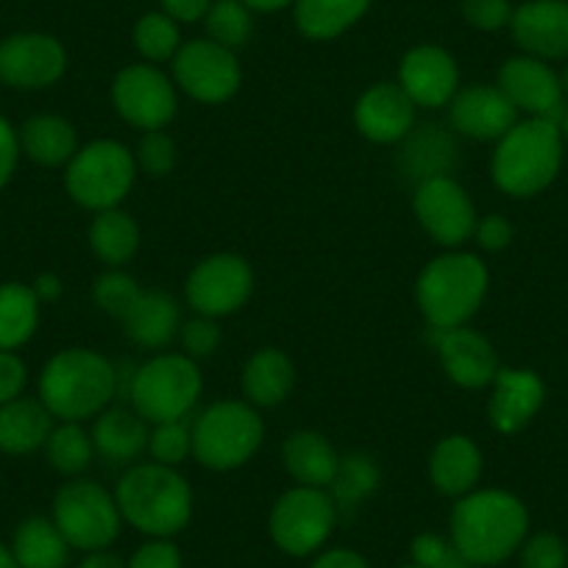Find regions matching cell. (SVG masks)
Segmentation results:
<instances>
[{"instance_id":"816d5d0a","label":"cell","mask_w":568,"mask_h":568,"mask_svg":"<svg viewBox=\"0 0 568 568\" xmlns=\"http://www.w3.org/2000/svg\"><path fill=\"white\" fill-rule=\"evenodd\" d=\"M160 3H162V12L182 26V23H199V20H204L215 0H160Z\"/></svg>"},{"instance_id":"74e56055","label":"cell","mask_w":568,"mask_h":568,"mask_svg":"<svg viewBox=\"0 0 568 568\" xmlns=\"http://www.w3.org/2000/svg\"><path fill=\"white\" fill-rule=\"evenodd\" d=\"M204 26L212 42L237 53L240 48L248 45L254 34V12L243 0H215L206 12Z\"/></svg>"},{"instance_id":"60d3db41","label":"cell","mask_w":568,"mask_h":568,"mask_svg":"<svg viewBox=\"0 0 568 568\" xmlns=\"http://www.w3.org/2000/svg\"><path fill=\"white\" fill-rule=\"evenodd\" d=\"M409 560L420 568H477L449 535L420 532L409 544Z\"/></svg>"},{"instance_id":"f1b7e54d","label":"cell","mask_w":568,"mask_h":568,"mask_svg":"<svg viewBox=\"0 0 568 568\" xmlns=\"http://www.w3.org/2000/svg\"><path fill=\"white\" fill-rule=\"evenodd\" d=\"M18 136L23 156L42 168H64L81 149L75 125L62 114H34L20 125Z\"/></svg>"},{"instance_id":"ee69618b","label":"cell","mask_w":568,"mask_h":568,"mask_svg":"<svg viewBox=\"0 0 568 568\" xmlns=\"http://www.w3.org/2000/svg\"><path fill=\"white\" fill-rule=\"evenodd\" d=\"M179 341H182L184 354L199 363V359L210 357V354L217 352L223 335H221V326H217L215 318L195 315V318L184 321L182 324V329H179Z\"/></svg>"},{"instance_id":"44dd1931","label":"cell","mask_w":568,"mask_h":568,"mask_svg":"<svg viewBox=\"0 0 568 568\" xmlns=\"http://www.w3.org/2000/svg\"><path fill=\"white\" fill-rule=\"evenodd\" d=\"M438 335V357L444 365L446 376L455 382L457 387L466 390H483V387L494 385L496 374H499V354H496L494 343L479 332L468 329V326H457V329L435 332Z\"/></svg>"},{"instance_id":"e575fe53","label":"cell","mask_w":568,"mask_h":568,"mask_svg":"<svg viewBox=\"0 0 568 568\" xmlns=\"http://www.w3.org/2000/svg\"><path fill=\"white\" fill-rule=\"evenodd\" d=\"M42 452H45L53 471L62 474V477H79L90 468L92 457H95V444H92V435L87 433L84 424L59 420L48 435Z\"/></svg>"},{"instance_id":"d590c367","label":"cell","mask_w":568,"mask_h":568,"mask_svg":"<svg viewBox=\"0 0 568 568\" xmlns=\"http://www.w3.org/2000/svg\"><path fill=\"white\" fill-rule=\"evenodd\" d=\"M376 488H379V468H376V463L368 455H363V452H354V455L341 457V468H337L335 479H332V485L326 490H329L337 513L348 516Z\"/></svg>"},{"instance_id":"1f68e13d","label":"cell","mask_w":568,"mask_h":568,"mask_svg":"<svg viewBox=\"0 0 568 568\" xmlns=\"http://www.w3.org/2000/svg\"><path fill=\"white\" fill-rule=\"evenodd\" d=\"M374 0H296L293 20L298 34L313 42H329L346 34L368 14Z\"/></svg>"},{"instance_id":"2e32d148","label":"cell","mask_w":568,"mask_h":568,"mask_svg":"<svg viewBox=\"0 0 568 568\" xmlns=\"http://www.w3.org/2000/svg\"><path fill=\"white\" fill-rule=\"evenodd\" d=\"M496 87L505 92L507 101L518 112L529 114V118H544L557 123L566 112V103H562L566 92H562L560 75L544 59L527 57V53L510 57L499 68Z\"/></svg>"},{"instance_id":"d4e9b609","label":"cell","mask_w":568,"mask_h":568,"mask_svg":"<svg viewBox=\"0 0 568 568\" xmlns=\"http://www.w3.org/2000/svg\"><path fill=\"white\" fill-rule=\"evenodd\" d=\"M95 455L112 466H129L142 452H149L151 424L134 407H106L92 424Z\"/></svg>"},{"instance_id":"11a10c76","label":"cell","mask_w":568,"mask_h":568,"mask_svg":"<svg viewBox=\"0 0 568 568\" xmlns=\"http://www.w3.org/2000/svg\"><path fill=\"white\" fill-rule=\"evenodd\" d=\"M243 3L251 9V12L273 14V12H282V9L293 7L296 0H243Z\"/></svg>"},{"instance_id":"7bdbcfd3","label":"cell","mask_w":568,"mask_h":568,"mask_svg":"<svg viewBox=\"0 0 568 568\" xmlns=\"http://www.w3.org/2000/svg\"><path fill=\"white\" fill-rule=\"evenodd\" d=\"M518 555V568H568V546L557 532L527 535Z\"/></svg>"},{"instance_id":"f35d334b","label":"cell","mask_w":568,"mask_h":568,"mask_svg":"<svg viewBox=\"0 0 568 568\" xmlns=\"http://www.w3.org/2000/svg\"><path fill=\"white\" fill-rule=\"evenodd\" d=\"M140 293L142 287L136 284V278L129 276L125 271H120V267H109V271L101 273V276L95 278V284H92L95 307L118 321H123L125 315H129V310L134 307Z\"/></svg>"},{"instance_id":"7a4b0ae2","label":"cell","mask_w":568,"mask_h":568,"mask_svg":"<svg viewBox=\"0 0 568 568\" xmlns=\"http://www.w3.org/2000/svg\"><path fill=\"white\" fill-rule=\"evenodd\" d=\"M123 524L145 538H176L193 518L195 496L179 468L134 463L114 488Z\"/></svg>"},{"instance_id":"7c38bea8","label":"cell","mask_w":568,"mask_h":568,"mask_svg":"<svg viewBox=\"0 0 568 568\" xmlns=\"http://www.w3.org/2000/svg\"><path fill=\"white\" fill-rule=\"evenodd\" d=\"M112 103L136 131H162L179 114V90L156 64L140 62L120 70L112 81Z\"/></svg>"},{"instance_id":"f546056e","label":"cell","mask_w":568,"mask_h":568,"mask_svg":"<svg viewBox=\"0 0 568 568\" xmlns=\"http://www.w3.org/2000/svg\"><path fill=\"white\" fill-rule=\"evenodd\" d=\"M9 549L18 568H68L70 555H73L64 535L48 516L23 518L14 527Z\"/></svg>"},{"instance_id":"7402d4cb","label":"cell","mask_w":568,"mask_h":568,"mask_svg":"<svg viewBox=\"0 0 568 568\" xmlns=\"http://www.w3.org/2000/svg\"><path fill=\"white\" fill-rule=\"evenodd\" d=\"M546 398V385L529 368H499L488 398V420L496 433L516 435L532 424Z\"/></svg>"},{"instance_id":"ba28073f","label":"cell","mask_w":568,"mask_h":568,"mask_svg":"<svg viewBox=\"0 0 568 568\" xmlns=\"http://www.w3.org/2000/svg\"><path fill=\"white\" fill-rule=\"evenodd\" d=\"M134 151L118 140H92L64 165V187L79 206L90 212L114 210L129 199L136 182Z\"/></svg>"},{"instance_id":"5bb4252c","label":"cell","mask_w":568,"mask_h":568,"mask_svg":"<svg viewBox=\"0 0 568 568\" xmlns=\"http://www.w3.org/2000/svg\"><path fill=\"white\" fill-rule=\"evenodd\" d=\"M413 212L420 229L438 245L460 248L477 232V206L457 179L435 176L415 187Z\"/></svg>"},{"instance_id":"cb8c5ba5","label":"cell","mask_w":568,"mask_h":568,"mask_svg":"<svg viewBox=\"0 0 568 568\" xmlns=\"http://www.w3.org/2000/svg\"><path fill=\"white\" fill-rule=\"evenodd\" d=\"M182 329V310L165 291H142L134 307L123 318V332L134 346L162 352L171 346Z\"/></svg>"},{"instance_id":"83f0119b","label":"cell","mask_w":568,"mask_h":568,"mask_svg":"<svg viewBox=\"0 0 568 568\" xmlns=\"http://www.w3.org/2000/svg\"><path fill=\"white\" fill-rule=\"evenodd\" d=\"M282 463L296 485L307 488H329L341 468V455L329 438L313 429H298L282 446Z\"/></svg>"},{"instance_id":"3957f363","label":"cell","mask_w":568,"mask_h":568,"mask_svg":"<svg viewBox=\"0 0 568 568\" xmlns=\"http://www.w3.org/2000/svg\"><path fill=\"white\" fill-rule=\"evenodd\" d=\"M37 398L57 420L84 424L118 398V368L95 348H62L42 368Z\"/></svg>"},{"instance_id":"52a82bcc","label":"cell","mask_w":568,"mask_h":568,"mask_svg":"<svg viewBox=\"0 0 568 568\" xmlns=\"http://www.w3.org/2000/svg\"><path fill=\"white\" fill-rule=\"evenodd\" d=\"M265 440V420L260 409L240 398H226L195 418L193 457L217 474L237 471L260 452Z\"/></svg>"},{"instance_id":"c3c4849f","label":"cell","mask_w":568,"mask_h":568,"mask_svg":"<svg viewBox=\"0 0 568 568\" xmlns=\"http://www.w3.org/2000/svg\"><path fill=\"white\" fill-rule=\"evenodd\" d=\"M20 156H23V151H20L18 129L0 114V190H7V184L18 173Z\"/></svg>"},{"instance_id":"30bf717a","label":"cell","mask_w":568,"mask_h":568,"mask_svg":"<svg viewBox=\"0 0 568 568\" xmlns=\"http://www.w3.org/2000/svg\"><path fill=\"white\" fill-rule=\"evenodd\" d=\"M337 521L341 513L329 490L296 485L273 501L267 532L273 546L287 557H315L326 549Z\"/></svg>"},{"instance_id":"6f0895ef","label":"cell","mask_w":568,"mask_h":568,"mask_svg":"<svg viewBox=\"0 0 568 568\" xmlns=\"http://www.w3.org/2000/svg\"><path fill=\"white\" fill-rule=\"evenodd\" d=\"M557 129H560L562 145H566V149H568V106H566V112H562V118L557 120Z\"/></svg>"},{"instance_id":"ab89813d","label":"cell","mask_w":568,"mask_h":568,"mask_svg":"<svg viewBox=\"0 0 568 568\" xmlns=\"http://www.w3.org/2000/svg\"><path fill=\"white\" fill-rule=\"evenodd\" d=\"M149 455L160 466L179 468L187 457H193V426L187 420H165L151 426Z\"/></svg>"},{"instance_id":"91938a15","label":"cell","mask_w":568,"mask_h":568,"mask_svg":"<svg viewBox=\"0 0 568 568\" xmlns=\"http://www.w3.org/2000/svg\"><path fill=\"white\" fill-rule=\"evenodd\" d=\"M398 568H420V566H415V562L409 560V562H404V566H398Z\"/></svg>"},{"instance_id":"d6986e66","label":"cell","mask_w":568,"mask_h":568,"mask_svg":"<svg viewBox=\"0 0 568 568\" xmlns=\"http://www.w3.org/2000/svg\"><path fill=\"white\" fill-rule=\"evenodd\" d=\"M418 106L409 101L398 81H379L359 95L354 106V123L368 142L398 145L415 129Z\"/></svg>"},{"instance_id":"f5cc1de1","label":"cell","mask_w":568,"mask_h":568,"mask_svg":"<svg viewBox=\"0 0 568 568\" xmlns=\"http://www.w3.org/2000/svg\"><path fill=\"white\" fill-rule=\"evenodd\" d=\"M31 291H34V296L40 298V304H53L62 298L64 284L57 273H40V276L31 282Z\"/></svg>"},{"instance_id":"680465c9","label":"cell","mask_w":568,"mask_h":568,"mask_svg":"<svg viewBox=\"0 0 568 568\" xmlns=\"http://www.w3.org/2000/svg\"><path fill=\"white\" fill-rule=\"evenodd\" d=\"M560 84H562V92L568 95V64H566V70L560 73Z\"/></svg>"},{"instance_id":"9c48e42d","label":"cell","mask_w":568,"mask_h":568,"mask_svg":"<svg viewBox=\"0 0 568 568\" xmlns=\"http://www.w3.org/2000/svg\"><path fill=\"white\" fill-rule=\"evenodd\" d=\"M51 518L73 551L112 549L123 529V516L114 494L92 479L73 477L57 490Z\"/></svg>"},{"instance_id":"7dc6e473","label":"cell","mask_w":568,"mask_h":568,"mask_svg":"<svg viewBox=\"0 0 568 568\" xmlns=\"http://www.w3.org/2000/svg\"><path fill=\"white\" fill-rule=\"evenodd\" d=\"M26 385H29V365L23 363L18 352L0 348V404H9L23 396Z\"/></svg>"},{"instance_id":"ac0fdd59","label":"cell","mask_w":568,"mask_h":568,"mask_svg":"<svg viewBox=\"0 0 568 568\" xmlns=\"http://www.w3.org/2000/svg\"><path fill=\"white\" fill-rule=\"evenodd\" d=\"M449 123L468 140L499 142L518 123V109L496 84L460 87L449 103Z\"/></svg>"},{"instance_id":"b9f144b4","label":"cell","mask_w":568,"mask_h":568,"mask_svg":"<svg viewBox=\"0 0 568 568\" xmlns=\"http://www.w3.org/2000/svg\"><path fill=\"white\" fill-rule=\"evenodd\" d=\"M176 142L165 131H145L134 151L136 171L154 179L168 176L176 168Z\"/></svg>"},{"instance_id":"bcb514c9","label":"cell","mask_w":568,"mask_h":568,"mask_svg":"<svg viewBox=\"0 0 568 568\" xmlns=\"http://www.w3.org/2000/svg\"><path fill=\"white\" fill-rule=\"evenodd\" d=\"M129 568H184V557L173 538H149L129 557Z\"/></svg>"},{"instance_id":"f907efd6","label":"cell","mask_w":568,"mask_h":568,"mask_svg":"<svg viewBox=\"0 0 568 568\" xmlns=\"http://www.w3.org/2000/svg\"><path fill=\"white\" fill-rule=\"evenodd\" d=\"M310 568H371L359 551L348 549V546H329V549L318 551L310 562Z\"/></svg>"},{"instance_id":"6da1fadb","label":"cell","mask_w":568,"mask_h":568,"mask_svg":"<svg viewBox=\"0 0 568 568\" xmlns=\"http://www.w3.org/2000/svg\"><path fill=\"white\" fill-rule=\"evenodd\" d=\"M527 535V505L510 490L477 488L455 499L449 538L477 568H496L510 560Z\"/></svg>"},{"instance_id":"ffe728a7","label":"cell","mask_w":568,"mask_h":568,"mask_svg":"<svg viewBox=\"0 0 568 568\" xmlns=\"http://www.w3.org/2000/svg\"><path fill=\"white\" fill-rule=\"evenodd\" d=\"M510 31L527 57L568 59V0H527L513 12Z\"/></svg>"},{"instance_id":"8fae6325","label":"cell","mask_w":568,"mask_h":568,"mask_svg":"<svg viewBox=\"0 0 568 568\" xmlns=\"http://www.w3.org/2000/svg\"><path fill=\"white\" fill-rule=\"evenodd\" d=\"M173 84L193 101L217 106L237 95L243 84V68L237 53L217 45L210 37L190 40L182 42L173 57Z\"/></svg>"},{"instance_id":"4dcf8cb0","label":"cell","mask_w":568,"mask_h":568,"mask_svg":"<svg viewBox=\"0 0 568 568\" xmlns=\"http://www.w3.org/2000/svg\"><path fill=\"white\" fill-rule=\"evenodd\" d=\"M455 165V140L438 125H415L402 140L398 168L404 176L426 182L435 176H449Z\"/></svg>"},{"instance_id":"603a6c76","label":"cell","mask_w":568,"mask_h":568,"mask_svg":"<svg viewBox=\"0 0 568 568\" xmlns=\"http://www.w3.org/2000/svg\"><path fill=\"white\" fill-rule=\"evenodd\" d=\"M483 452L468 435H446L429 455V483L440 496L460 499L483 479Z\"/></svg>"},{"instance_id":"681fc988","label":"cell","mask_w":568,"mask_h":568,"mask_svg":"<svg viewBox=\"0 0 568 568\" xmlns=\"http://www.w3.org/2000/svg\"><path fill=\"white\" fill-rule=\"evenodd\" d=\"M474 240L479 243V248L485 251H505L507 245L513 243V223L507 221L505 215H485L479 217L477 232H474Z\"/></svg>"},{"instance_id":"d6a6232c","label":"cell","mask_w":568,"mask_h":568,"mask_svg":"<svg viewBox=\"0 0 568 568\" xmlns=\"http://www.w3.org/2000/svg\"><path fill=\"white\" fill-rule=\"evenodd\" d=\"M40 298L31 284L3 282L0 284V348L18 352L40 329Z\"/></svg>"},{"instance_id":"4fadbf2b","label":"cell","mask_w":568,"mask_h":568,"mask_svg":"<svg viewBox=\"0 0 568 568\" xmlns=\"http://www.w3.org/2000/svg\"><path fill=\"white\" fill-rule=\"evenodd\" d=\"M254 293V271L240 254H212L190 271L184 298L204 318H226L248 304Z\"/></svg>"},{"instance_id":"484cf974","label":"cell","mask_w":568,"mask_h":568,"mask_svg":"<svg viewBox=\"0 0 568 568\" xmlns=\"http://www.w3.org/2000/svg\"><path fill=\"white\" fill-rule=\"evenodd\" d=\"M57 418L40 398L20 396L0 404V452L9 457H26L45 449V440Z\"/></svg>"},{"instance_id":"277c9868","label":"cell","mask_w":568,"mask_h":568,"mask_svg":"<svg viewBox=\"0 0 568 568\" xmlns=\"http://www.w3.org/2000/svg\"><path fill=\"white\" fill-rule=\"evenodd\" d=\"M488 265L471 251L449 248L424 265L415 282V302L433 332L466 326L488 296Z\"/></svg>"},{"instance_id":"db71d44e","label":"cell","mask_w":568,"mask_h":568,"mask_svg":"<svg viewBox=\"0 0 568 568\" xmlns=\"http://www.w3.org/2000/svg\"><path fill=\"white\" fill-rule=\"evenodd\" d=\"M75 568H129V562H125L120 555H114L112 549H101V551H87L84 560H81Z\"/></svg>"},{"instance_id":"5b68a950","label":"cell","mask_w":568,"mask_h":568,"mask_svg":"<svg viewBox=\"0 0 568 568\" xmlns=\"http://www.w3.org/2000/svg\"><path fill=\"white\" fill-rule=\"evenodd\" d=\"M562 149L566 145H562L555 120H518L496 142L494 160H490L494 184L513 199H532L544 193L560 173Z\"/></svg>"},{"instance_id":"4316f807","label":"cell","mask_w":568,"mask_h":568,"mask_svg":"<svg viewBox=\"0 0 568 568\" xmlns=\"http://www.w3.org/2000/svg\"><path fill=\"white\" fill-rule=\"evenodd\" d=\"M240 382H243V396L251 407L271 409L287 402L296 385V368L282 348L267 346L251 354Z\"/></svg>"},{"instance_id":"e0dca14e","label":"cell","mask_w":568,"mask_h":568,"mask_svg":"<svg viewBox=\"0 0 568 568\" xmlns=\"http://www.w3.org/2000/svg\"><path fill=\"white\" fill-rule=\"evenodd\" d=\"M398 87L418 109L449 106L460 90V68L446 48L415 45L398 64Z\"/></svg>"},{"instance_id":"9f6ffc18","label":"cell","mask_w":568,"mask_h":568,"mask_svg":"<svg viewBox=\"0 0 568 568\" xmlns=\"http://www.w3.org/2000/svg\"><path fill=\"white\" fill-rule=\"evenodd\" d=\"M0 568H18L12 549H9V544H3V540H0Z\"/></svg>"},{"instance_id":"8d00e7d4","label":"cell","mask_w":568,"mask_h":568,"mask_svg":"<svg viewBox=\"0 0 568 568\" xmlns=\"http://www.w3.org/2000/svg\"><path fill=\"white\" fill-rule=\"evenodd\" d=\"M134 48L149 64L173 62L182 48V31L165 12H145L134 26Z\"/></svg>"},{"instance_id":"8992f818","label":"cell","mask_w":568,"mask_h":568,"mask_svg":"<svg viewBox=\"0 0 568 568\" xmlns=\"http://www.w3.org/2000/svg\"><path fill=\"white\" fill-rule=\"evenodd\" d=\"M201 390L204 379L199 363L184 352H162L131 371L123 393L131 407L154 426L187 418L199 404Z\"/></svg>"},{"instance_id":"f6af8a7d","label":"cell","mask_w":568,"mask_h":568,"mask_svg":"<svg viewBox=\"0 0 568 568\" xmlns=\"http://www.w3.org/2000/svg\"><path fill=\"white\" fill-rule=\"evenodd\" d=\"M513 3L510 0H460V14L471 29L477 31H501L510 26L513 20Z\"/></svg>"},{"instance_id":"9a60e30c","label":"cell","mask_w":568,"mask_h":568,"mask_svg":"<svg viewBox=\"0 0 568 568\" xmlns=\"http://www.w3.org/2000/svg\"><path fill=\"white\" fill-rule=\"evenodd\" d=\"M68 73V51L53 34L18 31L0 40V84L12 90H48Z\"/></svg>"},{"instance_id":"836d02e7","label":"cell","mask_w":568,"mask_h":568,"mask_svg":"<svg viewBox=\"0 0 568 568\" xmlns=\"http://www.w3.org/2000/svg\"><path fill=\"white\" fill-rule=\"evenodd\" d=\"M140 226L120 206L95 212L90 223V248L106 267H123L140 251Z\"/></svg>"}]
</instances>
